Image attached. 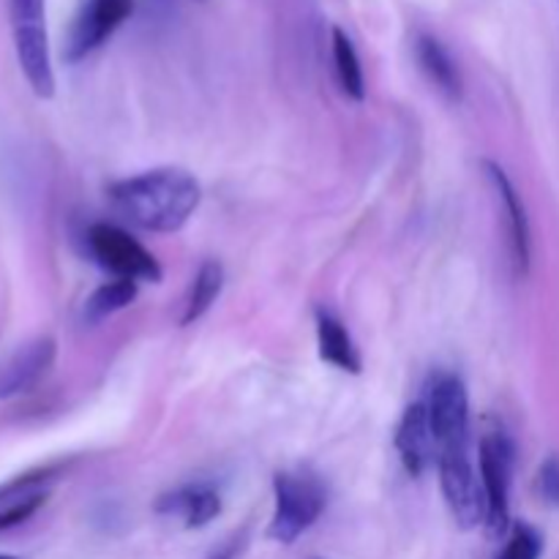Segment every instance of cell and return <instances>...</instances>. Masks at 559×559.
Wrapping results in <instances>:
<instances>
[{"label":"cell","mask_w":559,"mask_h":559,"mask_svg":"<svg viewBox=\"0 0 559 559\" xmlns=\"http://www.w3.org/2000/svg\"><path fill=\"white\" fill-rule=\"evenodd\" d=\"M197 178L178 167H158L109 186V202L134 227L147 233H178L200 207Z\"/></svg>","instance_id":"cell-1"},{"label":"cell","mask_w":559,"mask_h":559,"mask_svg":"<svg viewBox=\"0 0 559 559\" xmlns=\"http://www.w3.org/2000/svg\"><path fill=\"white\" fill-rule=\"evenodd\" d=\"M11 33L20 69L38 98L55 96V71L47 36V0H9Z\"/></svg>","instance_id":"cell-2"},{"label":"cell","mask_w":559,"mask_h":559,"mask_svg":"<svg viewBox=\"0 0 559 559\" xmlns=\"http://www.w3.org/2000/svg\"><path fill=\"white\" fill-rule=\"evenodd\" d=\"M276 511L267 538L276 544H295L325 511V489L306 473H278L273 480Z\"/></svg>","instance_id":"cell-3"},{"label":"cell","mask_w":559,"mask_h":559,"mask_svg":"<svg viewBox=\"0 0 559 559\" xmlns=\"http://www.w3.org/2000/svg\"><path fill=\"white\" fill-rule=\"evenodd\" d=\"M480 484L486 497V533L489 538H502L511 530V475H513V442L502 431H489L480 437Z\"/></svg>","instance_id":"cell-4"},{"label":"cell","mask_w":559,"mask_h":559,"mask_svg":"<svg viewBox=\"0 0 559 559\" xmlns=\"http://www.w3.org/2000/svg\"><path fill=\"white\" fill-rule=\"evenodd\" d=\"M87 249L104 271L115 273V278H131L136 284L162 282V265L156 262V257L118 224H93L87 229Z\"/></svg>","instance_id":"cell-5"},{"label":"cell","mask_w":559,"mask_h":559,"mask_svg":"<svg viewBox=\"0 0 559 559\" xmlns=\"http://www.w3.org/2000/svg\"><path fill=\"white\" fill-rule=\"evenodd\" d=\"M437 469H440L442 497H445L459 527H480L486 522V497L484 484L469 459V445L445 448L437 453Z\"/></svg>","instance_id":"cell-6"},{"label":"cell","mask_w":559,"mask_h":559,"mask_svg":"<svg viewBox=\"0 0 559 559\" xmlns=\"http://www.w3.org/2000/svg\"><path fill=\"white\" fill-rule=\"evenodd\" d=\"M429 418L437 437V453L469 445V396L456 374H440L429 391Z\"/></svg>","instance_id":"cell-7"},{"label":"cell","mask_w":559,"mask_h":559,"mask_svg":"<svg viewBox=\"0 0 559 559\" xmlns=\"http://www.w3.org/2000/svg\"><path fill=\"white\" fill-rule=\"evenodd\" d=\"M484 178L489 183L491 194H495L497 205H500L502 218H506V233H508V251H511L513 273L519 278H524L530 273V257H533V249H530V218L527 207H524L522 197H519L516 186L508 178L506 169L495 162H484Z\"/></svg>","instance_id":"cell-8"},{"label":"cell","mask_w":559,"mask_h":559,"mask_svg":"<svg viewBox=\"0 0 559 559\" xmlns=\"http://www.w3.org/2000/svg\"><path fill=\"white\" fill-rule=\"evenodd\" d=\"M134 11V0H87L71 25L66 58L71 63L96 52Z\"/></svg>","instance_id":"cell-9"},{"label":"cell","mask_w":559,"mask_h":559,"mask_svg":"<svg viewBox=\"0 0 559 559\" xmlns=\"http://www.w3.org/2000/svg\"><path fill=\"white\" fill-rule=\"evenodd\" d=\"M396 451L402 456L404 469L413 478L424 475L437 459V437L431 429L429 407L426 402H415L404 409L396 429Z\"/></svg>","instance_id":"cell-10"},{"label":"cell","mask_w":559,"mask_h":559,"mask_svg":"<svg viewBox=\"0 0 559 559\" xmlns=\"http://www.w3.org/2000/svg\"><path fill=\"white\" fill-rule=\"evenodd\" d=\"M55 355H58L55 338H36V342L25 344V347L0 369V399H11L31 391V388L47 374L49 366L55 364Z\"/></svg>","instance_id":"cell-11"},{"label":"cell","mask_w":559,"mask_h":559,"mask_svg":"<svg viewBox=\"0 0 559 559\" xmlns=\"http://www.w3.org/2000/svg\"><path fill=\"white\" fill-rule=\"evenodd\" d=\"M156 511L164 516H180L186 527L197 530L211 524L222 513V497L207 484L180 486V489L158 497Z\"/></svg>","instance_id":"cell-12"},{"label":"cell","mask_w":559,"mask_h":559,"mask_svg":"<svg viewBox=\"0 0 559 559\" xmlns=\"http://www.w3.org/2000/svg\"><path fill=\"white\" fill-rule=\"evenodd\" d=\"M415 58H418L420 71L429 76L431 85H435L448 102H462V71H459L456 60H453V55L448 52V47L440 38L429 36V33H420V36L415 38Z\"/></svg>","instance_id":"cell-13"},{"label":"cell","mask_w":559,"mask_h":559,"mask_svg":"<svg viewBox=\"0 0 559 559\" xmlns=\"http://www.w3.org/2000/svg\"><path fill=\"white\" fill-rule=\"evenodd\" d=\"M317 344H320V358L325 364L336 366L338 371L360 374V355L353 336L344 328V322L325 309L317 311Z\"/></svg>","instance_id":"cell-14"},{"label":"cell","mask_w":559,"mask_h":559,"mask_svg":"<svg viewBox=\"0 0 559 559\" xmlns=\"http://www.w3.org/2000/svg\"><path fill=\"white\" fill-rule=\"evenodd\" d=\"M331 49H333V69H336V80L342 91L347 93L353 102H364L366 98V80L364 69H360V58L355 52V44L342 27H333L331 33Z\"/></svg>","instance_id":"cell-15"},{"label":"cell","mask_w":559,"mask_h":559,"mask_svg":"<svg viewBox=\"0 0 559 559\" xmlns=\"http://www.w3.org/2000/svg\"><path fill=\"white\" fill-rule=\"evenodd\" d=\"M224 287V267L216 260L202 262V267L197 271L194 284H191V293L186 298L183 317H180V325H191V322L200 320L202 314H207L216 298L222 295Z\"/></svg>","instance_id":"cell-16"},{"label":"cell","mask_w":559,"mask_h":559,"mask_svg":"<svg viewBox=\"0 0 559 559\" xmlns=\"http://www.w3.org/2000/svg\"><path fill=\"white\" fill-rule=\"evenodd\" d=\"M134 298L136 282H131V278H112V282L102 284V287L85 300V322L96 325V322L107 320V317L118 314L120 309L134 304Z\"/></svg>","instance_id":"cell-17"},{"label":"cell","mask_w":559,"mask_h":559,"mask_svg":"<svg viewBox=\"0 0 559 559\" xmlns=\"http://www.w3.org/2000/svg\"><path fill=\"white\" fill-rule=\"evenodd\" d=\"M540 555H544V538H540L538 530L530 527V524H516L506 549L497 559H540Z\"/></svg>","instance_id":"cell-18"},{"label":"cell","mask_w":559,"mask_h":559,"mask_svg":"<svg viewBox=\"0 0 559 559\" xmlns=\"http://www.w3.org/2000/svg\"><path fill=\"white\" fill-rule=\"evenodd\" d=\"M44 502H47V495H44V491H38V495L25 497V500L9 502V506H0V533H5V530H14V527H20V524H25L27 519L36 516V511L44 506Z\"/></svg>","instance_id":"cell-19"},{"label":"cell","mask_w":559,"mask_h":559,"mask_svg":"<svg viewBox=\"0 0 559 559\" xmlns=\"http://www.w3.org/2000/svg\"><path fill=\"white\" fill-rule=\"evenodd\" d=\"M535 495L544 506L559 508V456H549L535 475Z\"/></svg>","instance_id":"cell-20"},{"label":"cell","mask_w":559,"mask_h":559,"mask_svg":"<svg viewBox=\"0 0 559 559\" xmlns=\"http://www.w3.org/2000/svg\"><path fill=\"white\" fill-rule=\"evenodd\" d=\"M243 546H246V535H235V538H229L227 544L218 546V549L207 559H238L240 551H243Z\"/></svg>","instance_id":"cell-21"},{"label":"cell","mask_w":559,"mask_h":559,"mask_svg":"<svg viewBox=\"0 0 559 559\" xmlns=\"http://www.w3.org/2000/svg\"><path fill=\"white\" fill-rule=\"evenodd\" d=\"M0 559H16V557H9V555H0Z\"/></svg>","instance_id":"cell-22"}]
</instances>
